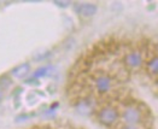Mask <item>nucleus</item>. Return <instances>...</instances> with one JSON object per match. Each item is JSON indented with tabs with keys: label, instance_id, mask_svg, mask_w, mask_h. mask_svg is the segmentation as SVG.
<instances>
[{
	"label": "nucleus",
	"instance_id": "obj_1",
	"mask_svg": "<svg viewBox=\"0 0 158 129\" xmlns=\"http://www.w3.org/2000/svg\"><path fill=\"white\" fill-rule=\"evenodd\" d=\"M112 78L110 77L107 74L104 73H99V74H95L93 75V83H94V87L95 89L98 90L100 94L103 93H107L109 90L112 88Z\"/></svg>",
	"mask_w": 158,
	"mask_h": 129
},
{
	"label": "nucleus",
	"instance_id": "obj_2",
	"mask_svg": "<svg viewBox=\"0 0 158 129\" xmlns=\"http://www.w3.org/2000/svg\"><path fill=\"white\" fill-rule=\"evenodd\" d=\"M122 117H123V121L126 124H132V126H135V124L143 122V119H144V117L136 105H128L124 109Z\"/></svg>",
	"mask_w": 158,
	"mask_h": 129
},
{
	"label": "nucleus",
	"instance_id": "obj_3",
	"mask_svg": "<svg viewBox=\"0 0 158 129\" xmlns=\"http://www.w3.org/2000/svg\"><path fill=\"white\" fill-rule=\"evenodd\" d=\"M117 118H118V111H117L116 107H114L111 105L104 106L99 111V121L104 126H111V124H114L117 121Z\"/></svg>",
	"mask_w": 158,
	"mask_h": 129
},
{
	"label": "nucleus",
	"instance_id": "obj_4",
	"mask_svg": "<svg viewBox=\"0 0 158 129\" xmlns=\"http://www.w3.org/2000/svg\"><path fill=\"white\" fill-rule=\"evenodd\" d=\"M141 62H143V54L139 51L131 52L124 58V65L127 68H138L141 64Z\"/></svg>",
	"mask_w": 158,
	"mask_h": 129
},
{
	"label": "nucleus",
	"instance_id": "obj_5",
	"mask_svg": "<svg viewBox=\"0 0 158 129\" xmlns=\"http://www.w3.org/2000/svg\"><path fill=\"white\" fill-rule=\"evenodd\" d=\"M112 71L115 74V77L117 78L121 82H126L128 81L129 78V71H128V68L124 64H121V63H117L112 66Z\"/></svg>",
	"mask_w": 158,
	"mask_h": 129
},
{
	"label": "nucleus",
	"instance_id": "obj_6",
	"mask_svg": "<svg viewBox=\"0 0 158 129\" xmlns=\"http://www.w3.org/2000/svg\"><path fill=\"white\" fill-rule=\"evenodd\" d=\"M76 11L79 15L83 17H91L97 12V5L91 2H85V4H77L76 5Z\"/></svg>",
	"mask_w": 158,
	"mask_h": 129
},
{
	"label": "nucleus",
	"instance_id": "obj_7",
	"mask_svg": "<svg viewBox=\"0 0 158 129\" xmlns=\"http://www.w3.org/2000/svg\"><path fill=\"white\" fill-rule=\"evenodd\" d=\"M147 73L150 77L153 80V82L158 81V58L153 57L147 60Z\"/></svg>",
	"mask_w": 158,
	"mask_h": 129
},
{
	"label": "nucleus",
	"instance_id": "obj_8",
	"mask_svg": "<svg viewBox=\"0 0 158 129\" xmlns=\"http://www.w3.org/2000/svg\"><path fill=\"white\" fill-rule=\"evenodd\" d=\"M29 69H30V65L24 63V64H21L18 65V66H16L15 69H12V71H11V74H12V76L17 78H22L27 76L28 75V73H29Z\"/></svg>",
	"mask_w": 158,
	"mask_h": 129
},
{
	"label": "nucleus",
	"instance_id": "obj_9",
	"mask_svg": "<svg viewBox=\"0 0 158 129\" xmlns=\"http://www.w3.org/2000/svg\"><path fill=\"white\" fill-rule=\"evenodd\" d=\"M52 70V66H42V68H39L34 75H33V78H40V77H44L46 75H48V73Z\"/></svg>",
	"mask_w": 158,
	"mask_h": 129
},
{
	"label": "nucleus",
	"instance_id": "obj_10",
	"mask_svg": "<svg viewBox=\"0 0 158 129\" xmlns=\"http://www.w3.org/2000/svg\"><path fill=\"white\" fill-rule=\"evenodd\" d=\"M54 4H57V5L60 6V7H66L70 2H69V1H54Z\"/></svg>",
	"mask_w": 158,
	"mask_h": 129
},
{
	"label": "nucleus",
	"instance_id": "obj_11",
	"mask_svg": "<svg viewBox=\"0 0 158 129\" xmlns=\"http://www.w3.org/2000/svg\"><path fill=\"white\" fill-rule=\"evenodd\" d=\"M121 129H139L136 126H132V124H122V127H121Z\"/></svg>",
	"mask_w": 158,
	"mask_h": 129
},
{
	"label": "nucleus",
	"instance_id": "obj_12",
	"mask_svg": "<svg viewBox=\"0 0 158 129\" xmlns=\"http://www.w3.org/2000/svg\"><path fill=\"white\" fill-rule=\"evenodd\" d=\"M2 95H4V92H2V88L0 87V100L2 99Z\"/></svg>",
	"mask_w": 158,
	"mask_h": 129
}]
</instances>
